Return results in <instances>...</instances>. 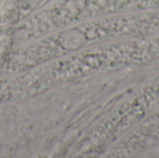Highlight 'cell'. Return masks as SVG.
<instances>
[{
    "mask_svg": "<svg viewBox=\"0 0 159 158\" xmlns=\"http://www.w3.org/2000/svg\"><path fill=\"white\" fill-rule=\"evenodd\" d=\"M74 8L81 19L159 9V0H75Z\"/></svg>",
    "mask_w": 159,
    "mask_h": 158,
    "instance_id": "3",
    "label": "cell"
},
{
    "mask_svg": "<svg viewBox=\"0 0 159 158\" xmlns=\"http://www.w3.org/2000/svg\"><path fill=\"white\" fill-rule=\"evenodd\" d=\"M159 143V106L143 121L122 136L112 147L108 156L130 157Z\"/></svg>",
    "mask_w": 159,
    "mask_h": 158,
    "instance_id": "2",
    "label": "cell"
},
{
    "mask_svg": "<svg viewBox=\"0 0 159 158\" xmlns=\"http://www.w3.org/2000/svg\"><path fill=\"white\" fill-rule=\"evenodd\" d=\"M159 106V73L141 85L100 123L95 140L100 144L118 141Z\"/></svg>",
    "mask_w": 159,
    "mask_h": 158,
    "instance_id": "1",
    "label": "cell"
}]
</instances>
